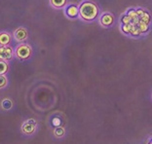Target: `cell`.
<instances>
[{
	"instance_id": "11",
	"label": "cell",
	"mask_w": 152,
	"mask_h": 144,
	"mask_svg": "<svg viewBox=\"0 0 152 144\" xmlns=\"http://www.w3.org/2000/svg\"><path fill=\"white\" fill-rule=\"evenodd\" d=\"M9 70V65L7 61L0 60V75H5Z\"/></svg>"
},
{
	"instance_id": "8",
	"label": "cell",
	"mask_w": 152,
	"mask_h": 144,
	"mask_svg": "<svg viewBox=\"0 0 152 144\" xmlns=\"http://www.w3.org/2000/svg\"><path fill=\"white\" fill-rule=\"evenodd\" d=\"M65 14L69 18H76L78 16V7L75 5H69L65 10Z\"/></svg>"
},
{
	"instance_id": "14",
	"label": "cell",
	"mask_w": 152,
	"mask_h": 144,
	"mask_svg": "<svg viewBox=\"0 0 152 144\" xmlns=\"http://www.w3.org/2000/svg\"><path fill=\"white\" fill-rule=\"evenodd\" d=\"M53 125L56 126V127H58V125H60V120L57 119V118H55L53 120Z\"/></svg>"
},
{
	"instance_id": "2",
	"label": "cell",
	"mask_w": 152,
	"mask_h": 144,
	"mask_svg": "<svg viewBox=\"0 0 152 144\" xmlns=\"http://www.w3.org/2000/svg\"><path fill=\"white\" fill-rule=\"evenodd\" d=\"M31 47H30L28 44H20L18 47L16 48L15 54L16 57H19L20 60H26L30 57L31 56Z\"/></svg>"
},
{
	"instance_id": "1",
	"label": "cell",
	"mask_w": 152,
	"mask_h": 144,
	"mask_svg": "<svg viewBox=\"0 0 152 144\" xmlns=\"http://www.w3.org/2000/svg\"><path fill=\"white\" fill-rule=\"evenodd\" d=\"M78 14L83 20H87V22H92L98 17L99 8L94 2L85 1L79 6Z\"/></svg>"
},
{
	"instance_id": "6",
	"label": "cell",
	"mask_w": 152,
	"mask_h": 144,
	"mask_svg": "<svg viewBox=\"0 0 152 144\" xmlns=\"http://www.w3.org/2000/svg\"><path fill=\"white\" fill-rule=\"evenodd\" d=\"M113 22H114V17L111 14H108V13L102 14L101 19H99V23H101V25L103 26H110L113 23Z\"/></svg>"
},
{
	"instance_id": "4",
	"label": "cell",
	"mask_w": 152,
	"mask_h": 144,
	"mask_svg": "<svg viewBox=\"0 0 152 144\" xmlns=\"http://www.w3.org/2000/svg\"><path fill=\"white\" fill-rule=\"evenodd\" d=\"M36 121L34 119H29L23 123L22 127V131L26 135H32L36 129Z\"/></svg>"
},
{
	"instance_id": "12",
	"label": "cell",
	"mask_w": 152,
	"mask_h": 144,
	"mask_svg": "<svg viewBox=\"0 0 152 144\" xmlns=\"http://www.w3.org/2000/svg\"><path fill=\"white\" fill-rule=\"evenodd\" d=\"M54 133L57 137H61V136L64 135V129L61 128V127H58V128H56V129H55Z\"/></svg>"
},
{
	"instance_id": "10",
	"label": "cell",
	"mask_w": 152,
	"mask_h": 144,
	"mask_svg": "<svg viewBox=\"0 0 152 144\" xmlns=\"http://www.w3.org/2000/svg\"><path fill=\"white\" fill-rule=\"evenodd\" d=\"M1 107L4 109V110H10L13 107V102L8 98L3 99L1 101Z\"/></svg>"
},
{
	"instance_id": "7",
	"label": "cell",
	"mask_w": 152,
	"mask_h": 144,
	"mask_svg": "<svg viewBox=\"0 0 152 144\" xmlns=\"http://www.w3.org/2000/svg\"><path fill=\"white\" fill-rule=\"evenodd\" d=\"M11 42V34L8 32L0 33V46H8Z\"/></svg>"
},
{
	"instance_id": "9",
	"label": "cell",
	"mask_w": 152,
	"mask_h": 144,
	"mask_svg": "<svg viewBox=\"0 0 152 144\" xmlns=\"http://www.w3.org/2000/svg\"><path fill=\"white\" fill-rule=\"evenodd\" d=\"M50 3L54 8L61 9L66 4V0H50Z\"/></svg>"
},
{
	"instance_id": "5",
	"label": "cell",
	"mask_w": 152,
	"mask_h": 144,
	"mask_svg": "<svg viewBox=\"0 0 152 144\" xmlns=\"http://www.w3.org/2000/svg\"><path fill=\"white\" fill-rule=\"evenodd\" d=\"M13 36H14V39H15L17 42H22V41H25L27 39L28 33H27L26 29L20 27V28L16 29L15 31H14Z\"/></svg>"
},
{
	"instance_id": "13",
	"label": "cell",
	"mask_w": 152,
	"mask_h": 144,
	"mask_svg": "<svg viewBox=\"0 0 152 144\" xmlns=\"http://www.w3.org/2000/svg\"><path fill=\"white\" fill-rule=\"evenodd\" d=\"M7 83H8V81H7L5 75H0V89L5 88L7 86Z\"/></svg>"
},
{
	"instance_id": "3",
	"label": "cell",
	"mask_w": 152,
	"mask_h": 144,
	"mask_svg": "<svg viewBox=\"0 0 152 144\" xmlns=\"http://www.w3.org/2000/svg\"><path fill=\"white\" fill-rule=\"evenodd\" d=\"M14 51L10 46H0V60L8 61L12 60Z\"/></svg>"
},
{
	"instance_id": "15",
	"label": "cell",
	"mask_w": 152,
	"mask_h": 144,
	"mask_svg": "<svg viewBox=\"0 0 152 144\" xmlns=\"http://www.w3.org/2000/svg\"><path fill=\"white\" fill-rule=\"evenodd\" d=\"M148 144H151V142H149V143H148Z\"/></svg>"
}]
</instances>
